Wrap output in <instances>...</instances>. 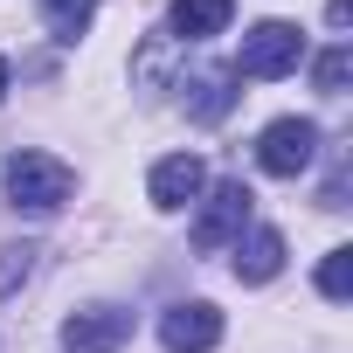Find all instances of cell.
<instances>
[{"label":"cell","mask_w":353,"mask_h":353,"mask_svg":"<svg viewBox=\"0 0 353 353\" xmlns=\"http://www.w3.org/2000/svg\"><path fill=\"white\" fill-rule=\"evenodd\" d=\"M319 208H346V152L332 159V173H325V188H319Z\"/></svg>","instance_id":"9a60e30c"},{"label":"cell","mask_w":353,"mask_h":353,"mask_svg":"<svg viewBox=\"0 0 353 353\" xmlns=\"http://www.w3.org/2000/svg\"><path fill=\"white\" fill-rule=\"evenodd\" d=\"M325 21H332V28H346V21H353V0H325Z\"/></svg>","instance_id":"2e32d148"},{"label":"cell","mask_w":353,"mask_h":353,"mask_svg":"<svg viewBox=\"0 0 353 353\" xmlns=\"http://www.w3.org/2000/svg\"><path fill=\"white\" fill-rule=\"evenodd\" d=\"M236 70H201L194 83H188V118H201V125H215V118H229V104H236Z\"/></svg>","instance_id":"30bf717a"},{"label":"cell","mask_w":353,"mask_h":353,"mask_svg":"<svg viewBox=\"0 0 353 353\" xmlns=\"http://www.w3.org/2000/svg\"><path fill=\"white\" fill-rule=\"evenodd\" d=\"M250 188L243 181H222L215 194H208V208H201V222H194V250L201 256H215V250H236V236L250 229Z\"/></svg>","instance_id":"277c9868"},{"label":"cell","mask_w":353,"mask_h":353,"mask_svg":"<svg viewBox=\"0 0 353 353\" xmlns=\"http://www.w3.org/2000/svg\"><path fill=\"white\" fill-rule=\"evenodd\" d=\"M201 188H208V166H201L194 152H166V159L152 166V188H145V194H152V208L173 215V208L201 201Z\"/></svg>","instance_id":"52a82bcc"},{"label":"cell","mask_w":353,"mask_h":353,"mask_svg":"<svg viewBox=\"0 0 353 353\" xmlns=\"http://www.w3.org/2000/svg\"><path fill=\"white\" fill-rule=\"evenodd\" d=\"M132 339V312L125 305H83L63 319V353H118Z\"/></svg>","instance_id":"8992f818"},{"label":"cell","mask_w":353,"mask_h":353,"mask_svg":"<svg viewBox=\"0 0 353 353\" xmlns=\"http://www.w3.org/2000/svg\"><path fill=\"white\" fill-rule=\"evenodd\" d=\"M236 21V0H173V14H166V35L173 42H208V35H222Z\"/></svg>","instance_id":"ba28073f"},{"label":"cell","mask_w":353,"mask_h":353,"mask_svg":"<svg viewBox=\"0 0 353 353\" xmlns=\"http://www.w3.org/2000/svg\"><path fill=\"white\" fill-rule=\"evenodd\" d=\"M0 97H8V56H0Z\"/></svg>","instance_id":"e0dca14e"},{"label":"cell","mask_w":353,"mask_h":353,"mask_svg":"<svg viewBox=\"0 0 353 353\" xmlns=\"http://www.w3.org/2000/svg\"><path fill=\"white\" fill-rule=\"evenodd\" d=\"M159 346L166 353H215L222 346V312L208 298H181L159 312Z\"/></svg>","instance_id":"5b68a950"},{"label":"cell","mask_w":353,"mask_h":353,"mask_svg":"<svg viewBox=\"0 0 353 353\" xmlns=\"http://www.w3.org/2000/svg\"><path fill=\"white\" fill-rule=\"evenodd\" d=\"M312 159H319V125L312 118H270L256 132V166L277 173V181H298Z\"/></svg>","instance_id":"7a4b0ae2"},{"label":"cell","mask_w":353,"mask_h":353,"mask_svg":"<svg viewBox=\"0 0 353 353\" xmlns=\"http://www.w3.org/2000/svg\"><path fill=\"white\" fill-rule=\"evenodd\" d=\"M298 56H305V35H298L291 21H256V28L243 35L236 77H256V83H270V77H291V70H298Z\"/></svg>","instance_id":"3957f363"},{"label":"cell","mask_w":353,"mask_h":353,"mask_svg":"<svg viewBox=\"0 0 353 353\" xmlns=\"http://www.w3.org/2000/svg\"><path fill=\"white\" fill-rule=\"evenodd\" d=\"M90 14H97V0H42V21H49L56 42H77L90 28Z\"/></svg>","instance_id":"8fae6325"},{"label":"cell","mask_w":353,"mask_h":353,"mask_svg":"<svg viewBox=\"0 0 353 353\" xmlns=\"http://www.w3.org/2000/svg\"><path fill=\"white\" fill-rule=\"evenodd\" d=\"M277 270H284V236H277V229L236 236V277H243V284H270Z\"/></svg>","instance_id":"9c48e42d"},{"label":"cell","mask_w":353,"mask_h":353,"mask_svg":"<svg viewBox=\"0 0 353 353\" xmlns=\"http://www.w3.org/2000/svg\"><path fill=\"white\" fill-rule=\"evenodd\" d=\"M35 243H8V250H0V298H14L21 284H28V270H35Z\"/></svg>","instance_id":"5bb4252c"},{"label":"cell","mask_w":353,"mask_h":353,"mask_svg":"<svg viewBox=\"0 0 353 353\" xmlns=\"http://www.w3.org/2000/svg\"><path fill=\"white\" fill-rule=\"evenodd\" d=\"M77 194V173L56 152H8V201L28 215H56Z\"/></svg>","instance_id":"6da1fadb"},{"label":"cell","mask_w":353,"mask_h":353,"mask_svg":"<svg viewBox=\"0 0 353 353\" xmlns=\"http://www.w3.org/2000/svg\"><path fill=\"white\" fill-rule=\"evenodd\" d=\"M312 83H319L325 97H346V83H353V49H346V42H332V49L312 63Z\"/></svg>","instance_id":"7c38bea8"},{"label":"cell","mask_w":353,"mask_h":353,"mask_svg":"<svg viewBox=\"0 0 353 353\" xmlns=\"http://www.w3.org/2000/svg\"><path fill=\"white\" fill-rule=\"evenodd\" d=\"M319 291L339 305V298H353V250L339 243V250H325V263H319Z\"/></svg>","instance_id":"4fadbf2b"}]
</instances>
